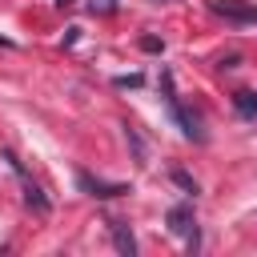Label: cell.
I'll return each mask as SVG.
<instances>
[{"label":"cell","instance_id":"cell-1","mask_svg":"<svg viewBox=\"0 0 257 257\" xmlns=\"http://www.w3.org/2000/svg\"><path fill=\"white\" fill-rule=\"evenodd\" d=\"M161 84H165V104H169L173 120L181 124V133H185L189 141H197V145H201V141H205V133H201V124H197V120H193V116L185 112V104L177 100V92H173V76H169V72H161Z\"/></svg>","mask_w":257,"mask_h":257},{"label":"cell","instance_id":"cell-2","mask_svg":"<svg viewBox=\"0 0 257 257\" xmlns=\"http://www.w3.org/2000/svg\"><path fill=\"white\" fill-rule=\"evenodd\" d=\"M213 16L229 20V24H257V4H245V0H205Z\"/></svg>","mask_w":257,"mask_h":257},{"label":"cell","instance_id":"cell-3","mask_svg":"<svg viewBox=\"0 0 257 257\" xmlns=\"http://www.w3.org/2000/svg\"><path fill=\"white\" fill-rule=\"evenodd\" d=\"M165 221H169V233L189 237V245L197 249V221H193V205H173V209L165 213Z\"/></svg>","mask_w":257,"mask_h":257},{"label":"cell","instance_id":"cell-4","mask_svg":"<svg viewBox=\"0 0 257 257\" xmlns=\"http://www.w3.org/2000/svg\"><path fill=\"white\" fill-rule=\"evenodd\" d=\"M76 185H80V189H84L88 197H124V193H133L128 185H112V181H96V177H92V173H84V169L76 173Z\"/></svg>","mask_w":257,"mask_h":257},{"label":"cell","instance_id":"cell-5","mask_svg":"<svg viewBox=\"0 0 257 257\" xmlns=\"http://www.w3.org/2000/svg\"><path fill=\"white\" fill-rule=\"evenodd\" d=\"M108 229H112V249L124 253V257H133V253H137V241H133L128 221H108Z\"/></svg>","mask_w":257,"mask_h":257},{"label":"cell","instance_id":"cell-6","mask_svg":"<svg viewBox=\"0 0 257 257\" xmlns=\"http://www.w3.org/2000/svg\"><path fill=\"white\" fill-rule=\"evenodd\" d=\"M233 108L241 116H257V92H233Z\"/></svg>","mask_w":257,"mask_h":257},{"label":"cell","instance_id":"cell-7","mask_svg":"<svg viewBox=\"0 0 257 257\" xmlns=\"http://www.w3.org/2000/svg\"><path fill=\"white\" fill-rule=\"evenodd\" d=\"M173 185H181V189H185L189 197H197V181H193V177H189L185 169H173Z\"/></svg>","mask_w":257,"mask_h":257},{"label":"cell","instance_id":"cell-8","mask_svg":"<svg viewBox=\"0 0 257 257\" xmlns=\"http://www.w3.org/2000/svg\"><path fill=\"white\" fill-rule=\"evenodd\" d=\"M88 12H96V16H112V12H116V0H88Z\"/></svg>","mask_w":257,"mask_h":257},{"label":"cell","instance_id":"cell-9","mask_svg":"<svg viewBox=\"0 0 257 257\" xmlns=\"http://www.w3.org/2000/svg\"><path fill=\"white\" fill-rule=\"evenodd\" d=\"M112 84H116V88H141V84H145V76H141V72H133V76H116Z\"/></svg>","mask_w":257,"mask_h":257},{"label":"cell","instance_id":"cell-10","mask_svg":"<svg viewBox=\"0 0 257 257\" xmlns=\"http://www.w3.org/2000/svg\"><path fill=\"white\" fill-rule=\"evenodd\" d=\"M141 48H145V52H165V40H157V36H141Z\"/></svg>","mask_w":257,"mask_h":257},{"label":"cell","instance_id":"cell-11","mask_svg":"<svg viewBox=\"0 0 257 257\" xmlns=\"http://www.w3.org/2000/svg\"><path fill=\"white\" fill-rule=\"evenodd\" d=\"M56 4H64V8H68V4H72V0H56Z\"/></svg>","mask_w":257,"mask_h":257}]
</instances>
